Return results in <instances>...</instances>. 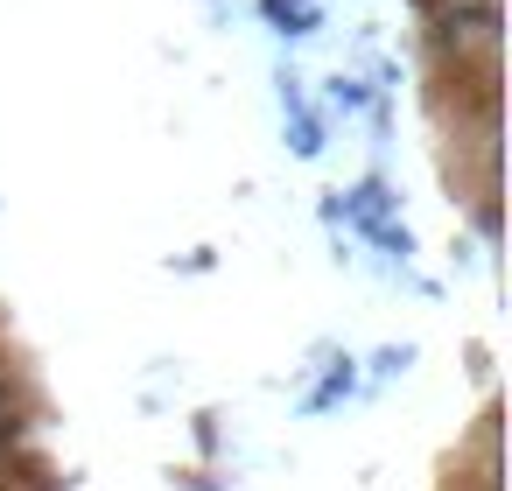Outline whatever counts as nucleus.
I'll list each match as a JSON object with an SVG mask.
<instances>
[{
    "label": "nucleus",
    "mask_w": 512,
    "mask_h": 491,
    "mask_svg": "<svg viewBox=\"0 0 512 491\" xmlns=\"http://www.w3.org/2000/svg\"><path fill=\"white\" fill-rule=\"evenodd\" d=\"M0 407H15V393H8V379H0Z\"/></svg>",
    "instance_id": "1"
}]
</instances>
